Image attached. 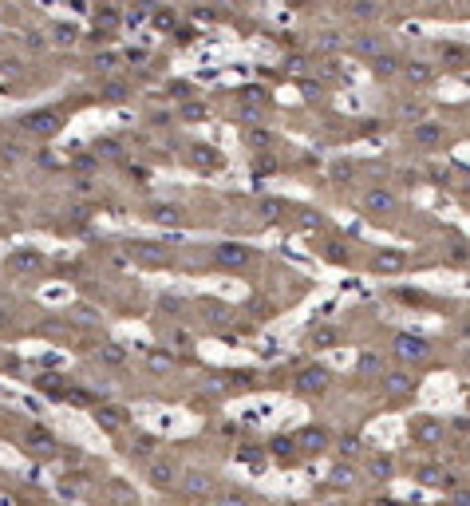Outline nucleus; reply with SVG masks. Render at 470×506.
<instances>
[{
	"label": "nucleus",
	"instance_id": "29",
	"mask_svg": "<svg viewBox=\"0 0 470 506\" xmlns=\"http://www.w3.org/2000/svg\"><path fill=\"white\" fill-rule=\"evenodd\" d=\"M324 261H332V265H348L352 249L344 246V241H328V246H324Z\"/></svg>",
	"mask_w": 470,
	"mask_h": 506
},
{
	"label": "nucleus",
	"instance_id": "3",
	"mask_svg": "<svg viewBox=\"0 0 470 506\" xmlns=\"http://www.w3.org/2000/svg\"><path fill=\"white\" fill-rule=\"evenodd\" d=\"M411 443L415 447H439L447 443V423L435 416H415L411 419Z\"/></svg>",
	"mask_w": 470,
	"mask_h": 506
},
{
	"label": "nucleus",
	"instance_id": "19",
	"mask_svg": "<svg viewBox=\"0 0 470 506\" xmlns=\"http://www.w3.org/2000/svg\"><path fill=\"white\" fill-rule=\"evenodd\" d=\"M119 24H123L119 8H95V36H111Z\"/></svg>",
	"mask_w": 470,
	"mask_h": 506
},
{
	"label": "nucleus",
	"instance_id": "30",
	"mask_svg": "<svg viewBox=\"0 0 470 506\" xmlns=\"http://www.w3.org/2000/svg\"><path fill=\"white\" fill-rule=\"evenodd\" d=\"M154 451H159V439L154 435H139L135 443H130V455L135 459H154Z\"/></svg>",
	"mask_w": 470,
	"mask_h": 506
},
{
	"label": "nucleus",
	"instance_id": "54",
	"mask_svg": "<svg viewBox=\"0 0 470 506\" xmlns=\"http://www.w3.org/2000/svg\"><path fill=\"white\" fill-rule=\"evenodd\" d=\"M466 364H470V352H466Z\"/></svg>",
	"mask_w": 470,
	"mask_h": 506
},
{
	"label": "nucleus",
	"instance_id": "33",
	"mask_svg": "<svg viewBox=\"0 0 470 506\" xmlns=\"http://www.w3.org/2000/svg\"><path fill=\"white\" fill-rule=\"evenodd\" d=\"M154 222H162V226H182L186 214H182L178 206H159V210H154Z\"/></svg>",
	"mask_w": 470,
	"mask_h": 506
},
{
	"label": "nucleus",
	"instance_id": "17",
	"mask_svg": "<svg viewBox=\"0 0 470 506\" xmlns=\"http://www.w3.org/2000/svg\"><path fill=\"white\" fill-rule=\"evenodd\" d=\"M127 411L123 407H115V404H103V407H95V423L99 427H107V431H119V427H127Z\"/></svg>",
	"mask_w": 470,
	"mask_h": 506
},
{
	"label": "nucleus",
	"instance_id": "32",
	"mask_svg": "<svg viewBox=\"0 0 470 506\" xmlns=\"http://www.w3.org/2000/svg\"><path fill=\"white\" fill-rule=\"evenodd\" d=\"M162 337L174 344V352H190V348H194L190 332H182V328H162Z\"/></svg>",
	"mask_w": 470,
	"mask_h": 506
},
{
	"label": "nucleus",
	"instance_id": "8",
	"mask_svg": "<svg viewBox=\"0 0 470 506\" xmlns=\"http://www.w3.org/2000/svg\"><path fill=\"white\" fill-rule=\"evenodd\" d=\"M435 64L431 60H403V68H400V80L407 83V88H431L435 83Z\"/></svg>",
	"mask_w": 470,
	"mask_h": 506
},
{
	"label": "nucleus",
	"instance_id": "50",
	"mask_svg": "<svg viewBox=\"0 0 470 506\" xmlns=\"http://www.w3.org/2000/svg\"><path fill=\"white\" fill-rule=\"evenodd\" d=\"M459 337L470 340V313H462V317H459Z\"/></svg>",
	"mask_w": 470,
	"mask_h": 506
},
{
	"label": "nucleus",
	"instance_id": "34",
	"mask_svg": "<svg viewBox=\"0 0 470 506\" xmlns=\"http://www.w3.org/2000/svg\"><path fill=\"white\" fill-rule=\"evenodd\" d=\"M447 253H450V265H470V246H466V241H450V246H447Z\"/></svg>",
	"mask_w": 470,
	"mask_h": 506
},
{
	"label": "nucleus",
	"instance_id": "35",
	"mask_svg": "<svg viewBox=\"0 0 470 506\" xmlns=\"http://www.w3.org/2000/svg\"><path fill=\"white\" fill-rule=\"evenodd\" d=\"M371 372H380L383 376V356L380 352H364L360 356V376H371Z\"/></svg>",
	"mask_w": 470,
	"mask_h": 506
},
{
	"label": "nucleus",
	"instance_id": "28",
	"mask_svg": "<svg viewBox=\"0 0 470 506\" xmlns=\"http://www.w3.org/2000/svg\"><path fill=\"white\" fill-rule=\"evenodd\" d=\"M75 40H80V28H75V24H56V28H51V44H60V48H71Z\"/></svg>",
	"mask_w": 470,
	"mask_h": 506
},
{
	"label": "nucleus",
	"instance_id": "40",
	"mask_svg": "<svg viewBox=\"0 0 470 506\" xmlns=\"http://www.w3.org/2000/svg\"><path fill=\"white\" fill-rule=\"evenodd\" d=\"M245 143H249V147H269V135H265V131H245Z\"/></svg>",
	"mask_w": 470,
	"mask_h": 506
},
{
	"label": "nucleus",
	"instance_id": "9",
	"mask_svg": "<svg viewBox=\"0 0 470 506\" xmlns=\"http://www.w3.org/2000/svg\"><path fill=\"white\" fill-rule=\"evenodd\" d=\"M364 210L368 214H395L400 210V198H395V190H388V186H371V190H364Z\"/></svg>",
	"mask_w": 470,
	"mask_h": 506
},
{
	"label": "nucleus",
	"instance_id": "25",
	"mask_svg": "<svg viewBox=\"0 0 470 506\" xmlns=\"http://www.w3.org/2000/svg\"><path fill=\"white\" fill-rule=\"evenodd\" d=\"M44 258L36 253V249H16L12 253V269H24V273H32V269H40Z\"/></svg>",
	"mask_w": 470,
	"mask_h": 506
},
{
	"label": "nucleus",
	"instance_id": "48",
	"mask_svg": "<svg viewBox=\"0 0 470 506\" xmlns=\"http://www.w3.org/2000/svg\"><path fill=\"white\" fill-rule=\"evenodd\" d=\"M154 24H159V28H174V12L166 8V12H154Z\"/></svg>",
	"mask_w": 470,
	"mask_h": 506
},
{
	"label": "nucleus",
	"instance_id": "24",
	"mask_svg": "<svg viewBox=\"0 0 470 506\" xmlns=\"http://www.w3.org/2000/svg\"><path fill=\"white\" fill-rule=\"evenodd\" d=\"M344 12H348V20H364L368 24V20H380L383 16V4H348Z\"/></svg>",
	"mask_w": 470,
	"mask_h": 506
},
{
	"label": "nucleus",
	"instance_id": "14",
	"mask_svg": "<svg viewBox=\"0 0 470 506\" xmlns=\"http://www.w3.org/2000/svg\"><path fill=\"white\" fill-rule=\"evenodd\" d=\"M400 68H403V56H400V52H383V56H376V60H371V76H376V80H395V76H400Z\"/></svg>",
	"mask_w": 470,
	"mask_h": 506
},
{
	"label": "nucleus",
	"instance_id": "15",
	"mask_svg": "<svg viewBox=\"0 0 470 506\" xmlns=\"http://www.w3.org/2000/svg\"><path fill=\"white\" fill-rule=\"evenodd\" d=\"M344 48H348V36H344L340 28L316 32V52H321V56H336V52H344Z\"/></svg>",
	"mask_w": 470,
	"mask_h": 506
},
{
	"label": "nucleus",
	"instance_id": "16",
	"mask_svg": "<svg viewBox=\"0 0 470 506\" xmlns=\"http://www.w3.org/2000/svg\"><path fill=\"white\" fill-rule=\"evenodd\" d=\"M182 490H186V495H198V498H210L214 495V478L206 475V471H186Z\"/></svg>",
	"mask_w": 470,
	"mask_h": 506
},
{
	"label": "nucleus",
	"instance_id": "41",
	"mask_svg": "<svg viewBox=\"0 0 470 506\" xmlns=\"http://www.w3.org/2000/svg\"><path fill=\"white\" fill-rule=\"evenodd\" d=\"M115 64H119V56H115V52H103V56H95V68H99V71H111Z\"/></svg>",
	"mask_w": 470,
	"mask_h": 506
},
{
	"label": "nucleus",
	"instance_id": "22",
	"mask_svg": "<svg viewBox=\"0 0 470 506\" xmlns=\"http://www.w3.org/2000/svg\"><path fill=\"white\" fill-rule=\"evenodd\" d=\"M127 95H130V83H127V80H107V83L99 88V100H103V103H123Z\"/></svg>",
	"mask_w": 470,
	"mask_h": 506
},
{
	"label": "nucleus",
	"instance_id": "10",
	"mask_svg": "<svg viewBox=\"0 0 470 506\" xmlns=\"http://www.w3.org/2000/svg\"><path fill=\"white\" fill-rule=\"evenodd\" d=\"M214 261L225 269H245L253 261V249L249 246H241V241H225V246L214 249Z\"/></svg>",
	"mask_w": 470,
	"mask_h": 506
},
{
	"label": "nucleus",
	"instance_id": "51",
	"mask_svg": "<svg viewBox=\"0 0 470 506\" xmlns=\"http://www.w3.org/2000/svg\"><path fill=\"white\" fill-rule=\"evenodd\" d=\"M95 150H103V155H119V143L103 139V143H95Z\"/></svg>",
	"mask_w": 470,
	"mask_h": 506
},
{
	"label": "nucleus",
	"instance_id": "23",
	"mask_svg": "<svg viewBox=\"0 0 470 506\" xmlns=\"http://www.w3.org/2000/svg\"><path fill=\"white\" fill-rule=\"evenodd\" d=\"M28 447L36 451V455H51V451H56V439H51V431H44V427H32Z\"/></svg>",
	"mask_w": 470,
	"mask_h": 506
},
{
	"label": "nucleus",
	"instance_id": "7",
	"mask_svg": "<svg viewBox=\"0 0 470 506\" xmlns=\"http://www.w3.org/2000/svg\"><path fill=\"white\" fill-rule=\"evenodd\" d=\"M328 380H332V372L328 368H321V364H312V368H300V376H297V392L300 396H324L328 392Z\"/></svg>",
	"mask_w": 470,
	"mask_h": 506
},
{
	"label": "nucleus",
	"instance_id": "39",
	"mask_svg": "<svg viewBox=\"0 0 470 506\" xmlns=\"http://www.w3.org/2000/svg\"><path fill=\"white\" fill-rule=\"evenodd\" d=\"M312 344H336V328H312Z\"/></svg>",
	"mask_w": 470,
	"mask_h": 506
},
{
	"label": "nucleus",
	"instance_id": "42",
	"mask_svg": "<svg viewBox=\"0 0 470 506\" xmlns=\"http://www.w3.org/2000/svg\"><path fill=\"white\" fill-rule=\"evenodd\" d=\"M147 364L154 368V372H166V368H171V356H159V352H150V356H147Z\"/></svg>",
	"mask_w": 470,
	"mask_h": 506
},
{
	"label": "nucleus",
	"instance_id": "20",
	"mask_svg": "<svg viewBox=\"0 0 470 506\" xmlns=\"http://www.w3.org/2000/svg\"><path fill=\"white\" fill-rule=\"evenodd\" d=\"M368 475L380 478V483L395 478V459H391V455H371V459H368Z\"/></svg>",
	"mask_w": 470,
	"mask_h": 506
},
{
	"label": "nucleus",
	"instance_id": "44",
	"mask_svg": "<svg viewBox=\"0 0 470 506\" xmlns=\"http://www.w3.org/2000/svg\"><path fill=\"white\" fill-rule=\"evenodd\" d=\"M300 91H304V100H312V103H316V100H321V95H324V91L316 88V83H312V80H304V83H300Z\"/></svg>",
	"mask_w": 470,
	"mask_h": 506
},
{
	"label": "nucleus",
	"instance_id": "36",
	"mask_svg": "<svg viewBox=\"0 0 470 506\" xmlns=\"http://www.w3.org/2000/svg\"><path fill=\"white\" fill-rule=\"evenodd\" d=\"M99 356L107 360V364H127V352H123L119 344H103V348H99Z\"/></svg>",
	"mask_w": 470,
	"mask_h": 506
},
{
	"label": "nucleus",
	"instance_id": "47",
	"mask_svg": "<svg viewBox=\"0 0 470 506\" xmlns=\"http://www.w3.org/2000/svg\"><path fill=\"white\" fill-rule=\"evenodd\" d=\"M123 20L130 24V28H135V24H142L147 20V8H135V12H123Z\"/></svg>",
	"mask_w": 470,
	"mask_h": 506
},
{
	"label": "nucleus",
	"instance_id": "18",
	"mask_svg": "<svg viewBox=\"0 0 470 506\" xmlns=\"http://www.w3.org/2000/svg\"><path fill=\"white\" fill-rule=\"evenodd\" d=\"M178 483V471H174V463H166V459H154L150 463V486H159V490H171V486Z\"/></svg>",
	"mask_w": 470,
	"mask_h": 506
},
{
	"label": "nucleus",
	"instance_id": "4",
	"mask_svg": "<svg viewBox=\"0 0 470 506\" xmlns=\"http://www.w3.org/2000/svg\"><path fill=\"white\" fill-rule=\"evenodd\" d=\"M24 131H32V135H40V139H51L56 131L63 127V111L60 107H40V111H28L20 119Z\"/></svg>",
	"mask_w": 470,
	"mask_h": 506
},
{
	"label": "nucleus",
	"instance_id": "45",
	"mask_svg": "<svg viewBox=\"0 0 470 506\" xmlns=\"http://www.w3.org/2000/svg\"><path fill=\"white\" fill-rule=\"evenodd\" d=\"M182 115H186V119H206V107H202V103H186Z\"/></svg>",
	"mask_w": 470,
	"mask_h": 506
},
{
	"label": "nucleus",
	"instance_id": "52",
	"mask_svg": "<svg viewBox=\"0 0 470 506\" xmlns=\"http://www.w3.org/2000/svg\"><path fill=\"white\" fill-rule=\"evenodd\" d=\"M376 506H403V502H400V498H380Z\"/></svg>",
	"mask_w": 470,
	"mask_h": 506
},
{
	"label": "nucleus",
	"instance_id": "37",
	"mask_svg": "<svg viewBox=\"0 0 470 506\" xmlns=\"http://www.w3.org/2000/svg\"><path fill=\"white\" fill-rule=\"evenodd\" d=\"M450 506H470V486L466 483H459V486H450V498H447Z\"/></svg>",
	"mask_w": 470,
	"mask_h": 506
},
{
	"label": "nucleus",
	"instance_id": "26",
	"mask_svg": "<svg viewBox=\"0 0 470 506\" xmlns=\"http://www.w3.org/2000/svg\"><path fill=\"white\" fill-rule=\"evenodd\" d=\"M257 210H261V218H265V226H273V222L285 218V210H289V206H285L280 198H261Z\"/></svg>",
	"mask_w": 470,
	"mask_h": 506
},
{
	"label": "nucleus",
	"instance_id": "13",
	"mask_svg": "<svg viewBox=\"0 0 470 506\" xmlns=\"http://www.w3.org/2000/svg\"><path fill=\"white\" fill-rule=\"evenodd\" d=\"M297 451H324V447L332 443V435L324 431V427H304V431H297Z\"/></svg>",
	"mask_w": 470,
	"mask_h": 506
},
{
	"label": "nucleus",
	"instance_id": "1",
	"mask_svg": "<svg viewBox=\"0 0 470 506\" xmlns=\"http://www.w3.org/2000/svg\"><path fill=\"white\" fill-rule=\"evenodd\" d=\"M391 356L400 360L403 368L407 364H423V360H431V340L419 337V332H395V340H391Z\"/></svg>",
	"mask_w": 470,
	"mask_h": 506
},
{
	"label": "nucleus",
	"instance_id": "49",
	"mask_svg": "<svg viewBox=\"0 0 470 506\" xmlns=\"http://www.w3.org/2000/svg\"><path fill=\"white\" fill-rule=\"evenodd\" d=\"M332 174H336V182H348V179H352V167H348V162H336V167H332Z\"/></svg>",
	"mask_w": 470,
	"mask_h": 506
},
{
	"label": "nucleus",
	"instance_id": "38",
	"mask_svg": "<svg viewBox=\"0 0 470 506\" xmlns=\"http://www.w3.org/2000/svg\"><path fill=\"white\" fill-rule=\"evenodd\" d=\"M218 506H253L249 495H241V490H225V495L218 498Z\"/></svg>",
	"mask_w": 470,
	"mask_h": 506
},
{
	"label": "nucleus",
	"instance_id": "31",
	"mask_svg": "<svg viewBox=\"0 0 470 506\" xmlns=\"http://www.w3.org/2000/svg\"><path fill=\"white\" fill-rule=\"evenodd\" d=\"M190 162H198L202 170H218V167H221L218 155H214L210 147H194V150H190Z\"/></svg>",
	"mask_w": 470,
	"mask_h": 506
},
{
	"label": "nucleus",
	"instance_id": "5",
	"mask_svg": "<svg viewBox=\"0 0 470 506\" xmlns=\"http://www.w3.org/2000/svg\"><path fill=\"white\" fill-rule=\"evenodd\" d=\"M348 48H352V56H360V60H376V56H383V52H388V32H356V36H352L348 40Z\"/></svg>",
	"mask_w": 470,
	"mask_h": 506
},
{
	"label": "nucleus",
	"instance_id": "12",
	"mask_svg": "<svg viewBox=\"0 0 470 506\" xmlns=\"http://www.w3.org/2000/svg\"><path fill=\"white\" fill-rule=\"evenodd\" d=\"M403 269H407V253H403V249H380V253H371V273L395 277Z\"/></svg>",
	"mask_w": 470,
	"mask_h": 506
},
{
	"label": "nucleus",
	"instance_id": "11",
	"mask_svg": "<svg viewBox=\"0 0 470 506\" xmlns=\"http://www.w3.org/2000/svg\"><path fill=\"white\" fill-rule=\"evenodd\" d=\"M435 56H439V60H443V68H450V71H462V68H470V48H466V44L439 40V44H435Z\"/></svg>",
	"mask_w": 470,
	"mask_h": 506
},
{
	"label": "nucleus",
	"instance_id": "2",
	"mask_svg": "<svg viewBox=\"0 0 470 506\" xmlns=\"http://www.w3.org/2000/svg\"><path fill=\"white\" fill-rule=\"evenodd\" d=\"M380 392H383V399H391V404H403V399H411L415 392H419V380L411 376L407 368H395V372H383L380 376Z\"/></svg>",
	"mask_w": 470,
	"mask_h": 506
},
{
	"label": "nucleus",
	"instance_id": "6",
	"mask_svg": "<svg viewBox=\"0 0 470 506\" xmlns=\"http://www.w3.org/2000/svg\"><path fill=\"white\" fill-rule=\"evenodd\" d=\"M447 143V123L439 119H423L411 127V147H419V150H435Z\"/></svg>",
	"mask_w": 470,
	"mask_h": 506
},
{
	"label": "nucleus",
	"instance_id": "46",
	"mask_svg": "<svg viewBox=\"0 0 470 506\" xmlns=\"http://www.w3.org/2000/svg\"><path fill=\"white\" fill-rule=\"evenodd\" d=\"M352 478H356V475H352L348 466H336V475H332V483H336V486H348Z\"/></svg>",
	"mask_w": 470,
	"mask_h": 506
},
{
	"label": "nucleus",
	"instance_id": "21",
	"mask_svg": "<svg viewBox=\"0 0 470 506\" xmlns=\"http://www.w3.org/2000/svg\"><path fill=\"white\" fill-rule=\"evenodd\" d=\"M395 115H400L403 123H411V127H415V123L427 119V103H419V100H403L400 107H395Z\"/></svg>",
	"mask_w": 470,
	"mask_h": 506
},
{
	"label": "nucleus",
	"instance_id": "43",
	"mask_svg": "<svg viewBox=\"0 0 470 506\" xmlns=\"http://www.w3.org/2000/svg\"><path fill=\"white\" fill-rule=\"evenodd\" d=\"M340 451H344V455H356V451H360V435H344L340 439Z\"/></svg>",
	"mask_w": 470,
	"mask_h": 506
},
{
	"label": "nucleus",
	"instance_id": "53",
	"mask_svg": "<svg viewBox=\"0 0 470 506\" xmlns=\"http://www.w3.org/2000/svg\"><path fill=\"white\" fill-rule=\"evenodd\" d=\"M0 325H4V308H0Z\"/></svg>",
	"mask_w": 470,
	"mask_h": 506
},
{
	"label": "nucleus",
	"instance_id": "27",
	"mask_svg": "<svg viewBox=\"0 0 470 506\" xmlns=\"http://www.w3.org/2000/svg\"><path fill=\"white\" fill-rule=\"evenodd\" d=\"M269 451L280 459V463H285V459H297V439H292V435H277L269 443Z\"/></svg>",
	"mask_w": 470,
	"mask_h": 506
}]
</instances>
